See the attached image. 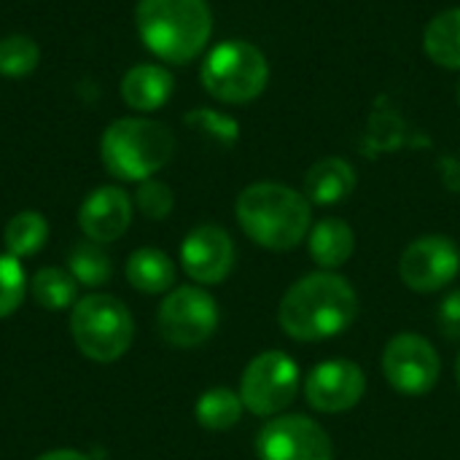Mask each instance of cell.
Masks as SVG:
<instances>
[{
	"label": "cell",
	"mask_w": 460,
	"mask_h": 460,
	"mask_svg": "<svg viewBox=\"0 0 460 460\" xmlns=\"http://www.w3.org/2000/svg\"><path fill=\"white\" fill-rule=\"evenodd\" d=\"M358 315L353 283L337 272H313L296 280L280 299V329L296 342H323L350 329Z\"/></svg>",
	"instance_id": "cell-1"
},
{
	"label": "cell",
	"mask_w": 460,
	"mask_h": 460,
	"mask_svg": "<svg viewBox=\"0 0 460 460\" xmlns=\"http://www.w3.org/2000/svg\"><path fill=\"white\" fill-rule=\"evenodd\" d=\"M234 210L240 229L267 251H291L313 229L310 199L275 181H259L243 189Z\"/></svg>",
	"instance_id": "cell-2"
},
{
	"label": "cell",
	"mask_w": 460,
	"mask_h": 460,
	"mask_svg": "<svg viewBox=\"0 0 460 460\" xmlns=\"http://www.w3.org/2000/svg\"><path fill=\"white\" fill-rule=\"evenodd\" d=\"M135 22L146 49L172 65L199 57L213 32L208 0H137Z\"/></svg>",
	"instance_id": "cell-3"
},
{
	"label": "cell",
	"mask_w": 460,
	"mask_h": 460,
	"mask_svg": "<svg viewBox=\"0 0 460 460\" xmlns=\"http://www.w3.org/2000/svg\"><path fill=\"white\" fill-rule=\"evenodd\" d=\"M175 148L172 132L151 119H119L100 140V156L105 170L119 181H148L159 172Z\"/></svg>",
	"instance_id": "cell-4"
},
{
	"label": "cell",
	"mask_w": 460,
	"mask_h": 460,
	"mask_svg": "<svg viewBox=\"0 0 460 460\" xmlns=\"http://www.w3.org/2000/svg\"><path fill=\"white\" fill-rule=\"evenodd\" d=\"M202 86L210 97L229 105L256 100L270 81V65L259 46L232 38L218 43L202 62Z\"/></svg>",
	"instance_id": "cell-5"
},
{
	"label": "cell",
	"mask_w": 460,
	"mask_h": 460,
	"mask_svg": "<svg viewBox=\"0 0 460 460\" xmlns=\"http://www.w3.org/2000/svg\"><path fill=\"white\" fill-rule=\"evenodd\" d=\"M70 332L86 358L111 364L129 350L135 337V321L116 296L89 294L73 305Z\"/></svg>",
	"instance_id": "cell-6"
},
{
	"label": "cell",
	"mask_w": 460,
	"mask_h": 460,
	"mask_svg": "<svg viewBox=\"0 0 460 460\" xmlns=\"http://www.w3.org/2000/svg\"><path fill=\"white\" fill-rule=\"evenodd\" d=\"M299 367L283 350L259 353L243 372L240 399L248 412L259 418H275L296 399Z\"/></svg>",
	"instance_id": "cell-7"
},
{
	"label": "cell",
	"mask_w": 460,
	"mask_h": 460,
	"mask_svg": "<svg viewBox=\"0 0 460 460\" xmlns=\"http://www.w3.org/2000/svg\"><path fill=\"white\" fill-rule=\"evenodd\" d=\"M156 323L164 342L175 348H197L218 329V305L205 288L181 286L164 296Z\"/></svg>",
	"instance_id": "cell-8"
},
{
	"label": "cell",
	"mask_w": 460,
	"mask_h": 460,
	"mask_svg": "<svg viewBox=\"0 0 460 460\" xmlns=\"http://www.w3.org/2000/svg\"><path fill=\"white\" fill-rule=\"evenodd\" d=\"M383 375L394 391L404 396H426L439 383L442 361L437 348L426 337L404 332L385 345Z\"/></svg>",
	"instance_id": "cell-9"
},
{
	"label": "cell",
	"mask_w": 460,
	"mask_h": 460,
	"mask_svg": "<svg viewBox=\"0 0 460 460\" xmlns=\"http://www.w3.org/2000/svg\"><path fill=\"white\" fill-rule=\"evenodd\" d=\"M259 460H334V447L321 423L305 415L272 418L256 439Z\"/></svg>",
	"instance_id": "cell-10"
},
{
	"label": "cell",
	"mask_w": 460,
	"mask_h": 460,
	"mask_svg": "<svg viewBox=\"0 0 460 460\" xmlns=\"http://www.w3.org/2000/svg\"><path fill=\"white\" fill-rule=\"evenodd\" d=\"M458 272V245L445 234H426L412 240L399 259V275L404 286L418 294H434L450 286Z\"/></svg>",
	"instance_id": "cell-11"
},
{
	"label": "cell",
	"mask_w": 460,
	"mask_h": 460,
	"mask_svg": "<svg viewBox=\"0 0 460 460\" xmlns=\"http://www.w3.org/2000/svg\"><path fill=\"white\" fill-rule=\"evenodd\" d=\"M367 394V375L358 364L334 358L313 367L305 383L307 404L318 412L337 415L353 410Z\"/></svg>",
	"instance_id": "cell-12"
},
{
	"label": "cell",
	"mask_w": 460,
	"mask_h": 460,
	"mask_svg": "<svg viewBox=\"0 0 460 460\" xmlns=\"http://www.w3.org/2000/svg\"><path fill=\"white\" fill-rule=\"evenodd\" d=\"M181 264L199 286H216L226 280L234 267V243L229 232L216 224L191 229L181 245Z\"/></svg>",
	"instance_id": "cell-13"
},
{
	"label": "cell",
	"mask_w": 460,
	"mask_h": 460,
	"mask_svg": "<svg viewBox=\"0 0 460 460\" xmlns=\"http://www.w3.org/2000/svg\"><path fill=\"white\" fill-rule=\"evenodd\" d=\"M132 221V199L119 186H100L94 189L81 210H78V226L92 243H113L119 240Z\"/></svg>",
	"instance_id": "cell-14"
},
{
	"label": "cell",
	"mask_w": 460,
	"mask_h": 460,
	"mask_svg": "<svg viewBox=\"0 0 460 460\" xmlns=\"http://www.w3.org/2000/svg\"><path fill=\"white\" fill-rule=\"evenodd\" d=\"M356 189V170L342 156H326L315 162L305 175L302 194L315 205H340Z\"/></svg>",
	"instance_id": "cell-15"
},
{
	"label": "cell",
	"mask_w": 460,
	"mask_h": 460,
	"mask_svg": "<svg viewBox=\"0 0 460 460\" xmlns=\"http://www.w3.org/2000/svg\"><path fill=\"white\" fill-rule=\"evenodd\" d=\"M307 251H310V259L321 270L334 272V270H340L353 256V251H356V232L342 218H323V221H318L310 229Z\"/></svg>",
	"instance_id": "cell-16"
},
{
	"label": "cell",
	"mask_w": 460,
	"mask_h": 460,
	"mask_svg": "<svg viewBox=\"0 0 460 460\" xmlns=\"http://www.w3.org/2000/svg\"><path fill=\"white\" fill-rule=\"evenodd\" d=\"M172 75L162 65H135L121 78V97L135 111H159L172 94Z\"/></svg>",
	"instance_id": "cell-17"
},
{
	"label": "cell",
	"mask_w": 460,
	"mask_h": 460,
	"mask_svg": "<svg viewBox=\"0 0 460 460\" xmlns=\"http://www.w3.org/2000/svg\"><path fill=\"white\" fill-rule=\"evenodd\" d=\"M127 280L140 294H167L175 283V264L159 248H140L127 261Z\"/></svg>",
	"instance_id": "cell-18"
},
{
	"label": "cell",
	"mask_w": 460,
	"mask_h": 460,
	"mask_svg": "<svg viewBox=\"0 0 460 460\" xmlns=\"http://www.w3.org/2000/svg\"><path fill=\"white\" fill-rule=\"evenodd\" d=\"M423 49L431 62L460 70V8H447L426 24Z\"/></svg>",
	"instance_id": "cell-19"
},
{
	"label": "cell",
	"mask_w": 460,
	"mask_h": 460,
	"mask_svg": "<svg viewBox=\"0 0 460 460\" xmlns=\"http://www.w3.org/2000/svg\"><path fill=\"white\" fill-rule=\"evenodd\" d=\"M243 410H245V404H243L240 394H234L229 388H210L197 399L194 415H197V423L202 429L226 431V429L240 423Z\"/></svg>",
	"instance_id": "cell-20"
},
{
	"label": "cell",
	"mask_w": 460,
	"mask_h": 460,
	"mask_svg": "<svg viewBox=\"0 0 460 460\" xmlns=\"http://www.w3.org/2000/svg\"><path fill=\"white\" fill-rule=\"evenodd\" d=\"M75 291H78L75 278L59 267L38 270L30 280L32 299L49 313H59V310H67L70 305H75Z\"/></svg>",
	"instance_id": "cell-21"
},
{
	"label": "cell",
	"mask_w": 460,
	"mask_h": 460,
	"mask_svg": "<svg viewBox=\"0 0 460 460\" xmlns=\"http://www.w3.org/2000/svg\"><path fill=\"white\" fill-rule=\"evenodd\" d=\"M3 240H5V248H8L11 256H16V259L32 256V253H38L46 245V240H49V224H46V218L40 213L22 210V213H16L5 224Z\"/></svg>",
	"instance_id": "cell-22"
},
{
	"label": "cell",
	"mask_w": 460,
	"mask_h": 460,
	"mask_svg": "<svg viewBox=\"0 0 460 460\" xmlns=\"http://www.w3.org/2000/svg\"><path fill=\"white\" fill-rule=\"evenodd\" d=\"M113 267L108 253L100 248V243H78L70 253V275L75 278V283L84 286H102L111 278Z\"/></svg>",
	"instance_id": "cell-23"
},
{
	"label": "cell",
	"mask_w": 460,
	"mask_h": 460,
	"mask_svg": "<svg viewBox=\"0 0 460 460\" xmlns=\"http://www.w3.org/2000/svg\"><path fill=\"white\" fill-rule=\"evenodd\" d=\"M40 49L27 35H8L0 40V73L8 78L27 75L38 67Z\"/></svg>",
	"instance_id": "cell-24"
},
{
	"label": "cell",
	"mask_w": 460,
	"mask_h": 460,
	"mask_svg": "<svg viewBox=\"0 0 460 460\" xmlns=\"http://www.w3.org/2000/svg\"><path fill=\"white\" fill-rule=\"evenodd\" d=\"M27 291V278L16 256L0 253V318H8L19 310Z\"/></svg>",
	"instance_id": "cell-25"
},
{
	"label": "cell",
	"mask_w": 460,
	"mask_h": 460,
	"mask_svg": "<svg viewBox=\"0 0 460 460\" xmlns=\"http://www.w3.org/2000/svg\"><path fill=\"white\" fill-rule=\"evenodd\" d=\"M186 124L205 132L208 137H213V140H218L224 146L237 140V121L218 113V111H210V108H197V111L186 113Z\"/></svg>",
	"instance_id": "cell-26"
},
{
	"label": "cell",
	"mask_w": 460,
	"mask_h": 460,
	"mask_svg": "<svg viewBox=\"0 0 460 460\" xmlns=\"http://www.w3.org/2000/svg\"><path fill=\"white\" fill-rule=\"evenodd\" d=\"M135 202H137V208H140V213H143L146 218L162 221V218H167V216H170L175 197H172V191H170V186H167V183L148 178V181H143V183L137 186Z\"/></svg>",
	"instance_id": "cell-27"
},
{
	"label": "cell",
	"mask_w": 460,
	"mask_h": 460,
	"mask_svg": "<svg viewBox=\"0 0 460 460\" xmlns=\"http://www.w3.org/2000/svg\"><path fill=\"white\" fill-rule=\"evenodd\" d=\"M439 326L445 329L447 337H460V291L450 294L442 307H439Z\"/></svg>",
	"instance_id": "cell-28"
},
{
	"label": "cell",
	"mask_w": 460,
	"mask_h": 460,
	"mask_svg": "<svg viewBox=\"0 0 460 460\" xmlns=\"http://www.w3.org/2000/svg\"><path fill=\"white\" fill-rule=\"evenodd\" d=\"M38 460H89L84 453H75V450H51L46 456H40Z\"/></svg>",
	"instance_id": "cell-29"
},
{
	"label": "cell",
	"mask_w": 460,
	"mask_h": 460,
	"mask_svg": "<svg viewBox=\"0 0 460 460\" xmlns=\"http://www.w3.org/2000/svg\"><path fill=\"white\" fill-rule=\"evenodd\" d=\"M456 380H458V385H460V353H458V361H456Z\"/></svg>",
	"instance_id": "cell-30"
},
{
	"label": "cell",
	"mask_w": 460,
	"mask_h": 460,
	"mask_svg": "<svg viewBox=\"0 0 460 460\" xmlns=\"http://www.w3.org/2000/svg\"><path fill=\"white\" fill-rule=\"evenodd\" d=\"M458 102H460V86H458Z\"/></svg>",
	"instance_id": "cell-31"
}]
</instances>
